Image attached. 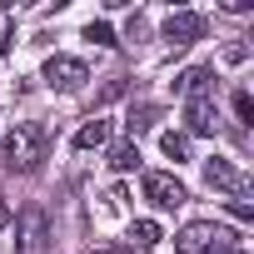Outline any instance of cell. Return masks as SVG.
Returning a JSON list of instances; mask_svg holds the SVG:
<instances>
[{
    "mask_svg": "<svg viewBox=\"0 0 254 254\" xmlns=\"http://www.w3.org/2000/svg\"><path fill=\"white\" fill-rule=\"evenodd\" d=\"M135 165H140V150H135V140H125V145H115V150H110V170L130 175Z\"/></svg>",
    "mask_w": 254,
    "mask_h": 254,
    "instance_id": "obj_11",
    "label": "cell"
},
{
    "mask_svg": "<svg viewBox=\"0 0 254 254\" xmlns=\"http://www.w3.org/2000/svg\"><path fill=\"white\" fill-rule=\"evenodd\" d=\"M105 254H135V249H105Z\"/></svg>",
    "mask_w": 254,
    "mask_h": 254,
    "instance_id": "obj_17",
    "label": "cell"
},
{
    "mask_svg": "<svg viewBox=\"0 0 254 254\" xmlns=\"http://www.w3.org/2000/svg\"><path fill=\"white\" fill-rule=\"evenodd\" d=\"M199 35H204V15H199V10H175V15H165V40L190 45V40H199Z\"/></svg>",
    "mask_w": 254,
    "mask_h": 254,
    "instance_id": "obj_4",
    "label": "cell"
},
{
    "mask_svg": "<svg viewBox=\"0 0 254 254\" xmlns=\"http://www.w3.org/2000/svg\"><path fill=\"white\" fill-rule=\"evenodd\" d=\"M160 150L175 160V165H185L190 160V135H180V130H170V135H160Z\"/></svg>",
    "mask_w": 254,
    "mask_h": 254,
    "instance_id": "obj_12",
    "label": "cell"
},
{
    "mask_svg": "<svg viewBox=\"0 0 254 254\" xmlns=\"http://www.w3.org/2000/svg\"><path fill=\"white\" fill-rule=\"evenodd\" d=\"M204 185H209V190H229V194H244V175H239L229 160H219V155H214V160H204Z\"/></svg>",
    "mask_w": 254,
    "mask_h": 254,
    "instance_id": "obj_6",
    "label": "cell"
},
{
    "mask_svg": "<svg viewBox=\"0 0 254 254\" xmlns=\"http://www.w3.org/2000/svg\"><path fill=\"white\" fill-rule=\"evenodd\" d=\"M40 249H45V214L25 209L20 214V254H40Z\"/></svg>",
    "mask_w": 254,
    "mask_h": 254,
    "instance_id": "obj_8",
    "label": "cell"
},
{
    "mask_svg": "<svg viewBox=\"0 0 254 254\" xmlns=\"http://www.w3.org/2000/svg\"><path fill=\"white\" fill-rule=\"evenodd\" d=\"M105 140H110V120H85L75 135V150H100Z\"/></svg>",
    "mask_w": 254,
    "mask_h": 254,
    "instance_id": "obj_9",
    "label": "cell"
},
{
    "mask_svg": "<svg viewBox=\"0 0 254 254\" xmlns=\"http://www.w3.org/2000/svg\"><path fill=\"white\" fill-rule=\"evenodd\" d=\"M185 125H190V135H214V95H190Z\"/></svg>",
    "mask_w": 254,
    "mask_h": 254,
    "instance_id": "obj_5",
    "label": "cell"
},
{
    "mask_svg": "<svg viewBox=\"0 0 254 254\" xmlns=\"http://www.w3.org/2000/svg\"><path fill=\"white\" fill-rule=\"evenodd\" d=\"M155 120H160V110H155V105H140V110H130V135H145Z\"/></svg>",
    "mask_w": 254,
    "mask_h": 254,
    "instance_id": "obj_14",
    "label": "cell"
},
{
    "mask_svg": "<svg viewBox=\"0 0 254 254\" xmlns=\"http://www.w3.org/2000/svg\"><path fill=\"white\" fill-rule=\"evenodd\" d=\"M145 199H150L155 209H180V204H190V190H185L175 175L150 170V175H145Z\"/></svg>",
    "mask_w": 254,
    "mask_h": 254,
    "instance_id": "obj_3",
    "label": "cell"
},
{
    "mask_svg": "<svg viewBox=\"0 0 254 254\" xmlns=\"http://www.w3.org/2000/svg\"><path fill=\"white\" fill-rule=\"evenodd\" d=\"M40 80H45L50 90L70 95V90H80V85L90 80V70H85V60H75V55H50L45 70H40Z\"/></svg>",
    "mask_w": 254,
    "mask_h": 254,
    "instance_id": "obj_2",
    "label": "cell"
},
{
    "mask_svg": "<svg viewBox=\"0 0 254 254\" xmlns=\"http://www.w3.org/2000/svg\"><path fill=\"white\" fill-rule=\"evenodd\" d=\"M45 145H50L45 125H35V120L15 125L10 140H5V160H10V170H35V165L45 160Z\"/></svg>",
    "mask_w": 254,
    "mask_h": 254,
    "instance_id": "obj_1",
    "label": "cell"
},
{
    "mask_svg": "<svg viewBox=\"0 0 254 254\" xmlns=\"http://www.w3.org/2000/svg\"><path fill=\"white\" fill-rule=\"evenodd\" d=\"M234 115H239L244 125H254V100H249V90H239V95H234Z\"/></svg>",
    "mask_w": 254,
    "mask_h": 254,
    "instance_id": "obj_16",
    "label": "cell"
},
{
    "mask_svg": "<svg viewBox=\"0 0 254 254\" xmlns=\"http://www.w3.org/2000/svg\"><path fill=\"white\" fill-rule=\"evenodd\" d=\"M199 254H244V249H239V234H229V229H219V234H214V239H209V244H204Z\"/></svg>",
    "mask_w": 254,
    "mask_h": 254,
    "instance_id": "obj_13",
    "label": "cell"
},
{
    "mask_svg": "<svg viewBox=\"0 0 254 254\" xmlns=\"http://www.w3.org/2000/svg\"><path fill=\"white\" fill-rule=\"evenodd\" d=\"M214 234H219V224H209V219H194V224H185V229H180L175 249H180V254H199V249H204Z\"/></svg>",
    "mask_w": 254,
    "mask_h": 254,
    "instance_id": "obj_7",
    "label": "cell"
},
{
    "mask_svg": "<svg viewBox=\"0 0 254 254\" xmlns=\"http://www.w3.org/2000/svg\"><path fill=\"white\" fill-rule=\"evenodd\" d=\"M85 40H95V45H120V40H115V30H110L105 20H90V25H85Z\"/></svg>",
    "mask_w": 254,
    "mask_h": 254,
    "instance_id": "obj_15",
    "label": "cell"
},
{
    "mask_svg": "<svg viewBox=\"0 0 254 254\" xmlns=\"http://www.w3.org/2000/svg\"><path fill=\"white\" fill-rule=\"evenodd\" d=\"M130 239H135V249H160L165 234H160L155 219H135V224H130Z\"/></svg>",
    "mask_w": 254,
    "mask_h": 254,
    "instance_id": "obj_10",
    "label": "cell"
}]
</instances>
